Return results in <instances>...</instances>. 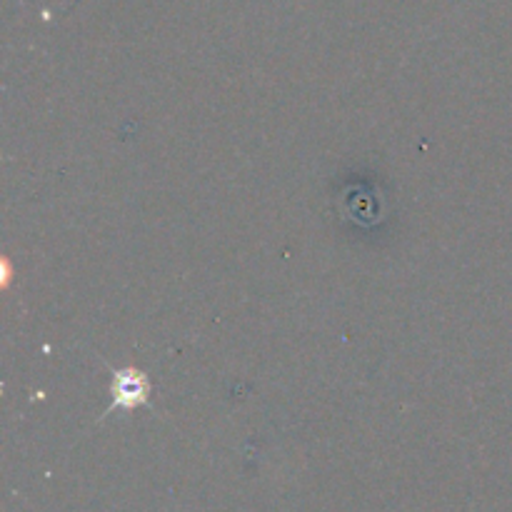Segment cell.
Returning <instances> with one entry per match:
<instances>
[{
  "instance_id": "1",
  "label": "cell",
  "mask_w": 512,
  "mask_h": 512,
  "mask_svg": "<svg viewBox=\"0 0 512 512\" xmlns=\"http://www.w3.org/2000/svg\"><path fill=\"white\" fill-rule=\"evenodd\" d=\"M110 408L105 410L103 418H108L110 413H128V410L143 408L150 405V380L143 370L138 368H123L113 370V380H110Z\"/></svg>"
}]
</instances>
